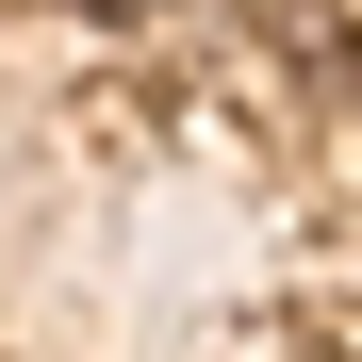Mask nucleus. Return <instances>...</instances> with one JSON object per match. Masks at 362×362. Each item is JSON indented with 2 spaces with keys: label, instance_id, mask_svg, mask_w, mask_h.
<instances>
[{
  "label": "nucleus",
  "instance_id": "1",
  "mask_svg": "<svg viewBox=\"0 0 362 362\" xmlns=\"http://www.w3.org/2000/svg\"><path fill=\"white\" fill-rule=\"evenodd\" d=\"M66 17H165V0H66Z\"/></svg>",
  "mask_w": 362,
  "mask_h": 362
}]
</instances>
